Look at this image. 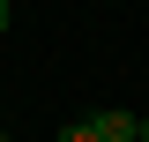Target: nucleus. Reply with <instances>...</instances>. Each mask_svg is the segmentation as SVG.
Instances as JSON below:
<instances>
[{"label": "nucleus", "mask_w": 149, "mask_h": 142, "mask_svg": "<svg viewBox=\"0 0 149 142\" xmlns=\"http://www.w3.org/2000/svg\"><path fill=\"white\" fill-rule=\"evenodd\" d=\"M0 37H8V0H0Z\"/></svg>", "instance_id": "7ed1b4c3"}, {"label": "nucleus", "mask_w": 149, "mask_h": 142, "mask_svg": "<svg viewBox=\"0 0 149 142\" xmlns=\"http://www.w3.org/2000/svg\"><path fill=\"white\" fill-rule=\"evenodd\" d=\"M97 142H142V112H90Z\"/></svg>", "instance_id": "f257e3e1"}, {"label": "nucleus", "mask_w": 149, "mask_h": 142, "mask_svg": "<svg viewBox=\"0 0 149 142\" xmlns=\"http://www.w3.org/2000/svg\"><path fill=\"white\" fill-rule=\"evenodd\" d=\"M142 142H149V112H142Z\"/></svg>", "instance_id": "20e7f679"}, {"label": "nucleus", "mask_w": 149, "mask_h": 142, "mask_svg": "<svg viewBox=\"0 0 149 142\" xmlns=\"http://www.w3.org/2000/svg\"><path fill=\"white\" fill-rule=\"evenodd\" d=\"M0 142H15V135H8V127H0Z\"/></svg>", "instance_id": "39448f33"}, {"label": "nucleus", "mask_w": 149, "mask_h": 142, "mask_svg": "<svg viewBox=\"0 0 149 142\" xmlns=\"http://www.w3.org/2000/svg\"><path fill=\"white\" fill-rule=\"evenodd\" d=\"M52 142H97V127H90V120H67V127H60Z\"/></svg>", "instance_id": "f03ea898"}]
</instances>
